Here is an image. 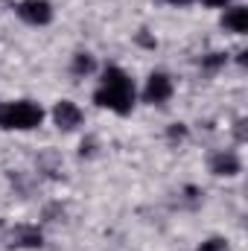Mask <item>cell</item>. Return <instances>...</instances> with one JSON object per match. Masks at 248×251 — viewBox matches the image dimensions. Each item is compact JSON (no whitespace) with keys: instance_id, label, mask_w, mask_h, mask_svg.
Instances as JSON below:
<instances>
[{"instance_id":"cell-1","label":"cell","mask_w":248,"mask_h":251,"mask_svg":"<svg viewBox=\"0 0 248 251\" xmlns=\"http://www.w3.org/2000/svg\"><path fill=\"white\" fill-rule=\"evenodd\" d=\"M94 102L102 108H111L117 114H128L134 105V85L120 67H108L102 73V88L94 94Z\"/></svg>"},{"instance_id":"cell-2","label":"cell","mask_w":248,"mask_h":251,"mask_svg":"<svg viewBox=\"0 0 248 251\" xmlns=\"http://www.w3.org/2000/svg\"><path fill=\"white\" fill-rule=\"evenodd\" d=\"M44 120V111L41 105L29 102V100H21V102H6L0 108V126L3 128H18V131H26V128H35Z\"/></svg>"},{"instance_id":"cell-3","label":"cell","mask_w":248,"mask_h":251,"mask_svg":"<svg viewBox=\"0 0 248 251\" xmlns=\"http://www.w3.org/2000/svg\"><path fill=\"white\" fill-rule=\"evenodd\" d=\"M18 15L26 24H32V26H44V24L53 21V6L47 0H21L18 3Z\"/></svg>"},{"instance_id":"cell-4","label":"cell","mask_w":248,"mask_h":251,"mask_svg":"<svg viewBox=\"0 0 248 251\" xmlns=\"http://www.w3.org/2000/svg\"><path fill=\"white\" fill-rule=\"evenodd\" d=\"M146 102H167L173 97V79L167 73H152L146 79V91H143Z\"/></svg>"},{"instance_id":"cell-5","label":"cell","mask_w":248,"mask_h":251,"mask_svg":"<svg viewBox=\"0 0 248 251\" xmlns=\"http://www.w3.org/2000/svg\"><path fill=\"white\" fill-rule=\"evenodd\" d=\"M53 120H56L59 128L70 131V128L82 126V108H79L76 102H70V100H62V102H56V108H53Z\"/></svg>"},{"instance_id":"cell-6","label":"cell","mask_w":248,"mask_h":251,"mask_svg":"<svg viewBox=\"0 0 248 251\" xmlns=\"http://www.w3.org/2000/svg\"><path fill=\"white\" fill-rule=\"evenodd\" d=\"M9 246L12 249H41V231L32 225H18L9 234Z\"/></svg>"},{"instance_id":"cell-7","label":"cell","mask_w":248,"mask_h":251,"mask_svg":"<svg viewBox=\"0 0 248 251\" xmlns=\"http://www.w3.org/2000/svg\"><path fill=\"white\" fill-rule=\"evenodd\" d=\"M222 26L231 29V32H237V35L248 32V9L246 6H234V9H228L225 18H222Z\"/></svg>"},{"instance_id":"cell-8","label":"cell","mask_w":248,"mask_h":251,"mask_svg":"<svg viewBox=\"0 0 248 251\" xmlns=\"http://www.w3.org/2000/svg\"><path fill=\"white\" fill-rule=\"evenodd\" d=\"M210 170H213L216 176H237V173H240V158H237L234 152H219V155H213Z\"/></svg>"},{"instance_id":"cell-9","label":"cell","mask_w":248,"mask_h":251,"mask_svg":"<svg viewBox=\"0 0 248 251\" xmlns=\"http://www.w3.org/2000/svg\"><path fill=\"white\" fill-rule=\"evenodd\" d=\"M91 70H94V59H91L88 53H79V56L73 59V73L82 76V73H91Z\"/></svg>"},{"instance_id":"cell-10","label":"cell","mask_w":248,"mask_h":251,"mask_svg":"<svg viewBox=\"0 0 248 251\" xmlns=\"http://www.w3.org/2000/svg\"><path fill=\"white\" fill-rule=\"evenodd\" d=\"M198 251H228V243H225V240H219V237H213V240L201 243V249H198Z\"/></svg>"},{"instance_id":"cell-11","label":"cell","mask_w":248,"mask_h":251,"mask_svg":"<svg viewBox=\"0 0 248 251\" xmlns=\"http://www.w3.org/2000/svg\"><path fill=\"white\" fill-rule=\"evenodd\" d=\"M225 64V53H210V59H204V67H219Z\"/></svg>"},{"instance_id":"cell-12","label":"cell","mask_w":248,"mask_h":251,"mask_svg":"<svg viewBox=\"0 0 248 251\" xmlns=\"http://www.w3.org/2000/svg\"><path fill=\"white\" fill-rule=\"evenodd\" d=\"M207 6H225V3H231V0H204Z\"/></svg>"},{"instance_id":"cell-13","label":"cell","mask_w":248,"mask_h":251,"mask_svg":"<svg viewBox=\"0 0 248 251\" xmlns=\"http://www.w3.org/2000/svg\"><path fill=\"white\" fill-rule=\"evenodd\" d=\"M167 3H173V6H187L190 0H167Z\"/></svg>"}]
</instances>
